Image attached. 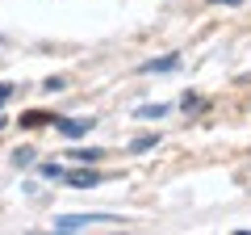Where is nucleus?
<instances>
[{"label": "nucleus", "mask_w": 251, "mask_h": 235, "mask_svg": "<svg viewBox=\"0 0 251 235\" xmlns=\"http://www.w3.org/2000/svg\"><path fill=\"white\" fill-rule=\"evenodd\" d=\"M88 223H105V218H97V214H63L59 223H54V231H80V227H88Z\"/></svg>", "instance_id": "nucleus-2"}, {"label": "nucleus", "mask_w": 251, "mask_h": 235, "mask_svg": "<svg viewBox=\"0 0 251 235\" xmlns=\"http://www.w3.org/2000/svg\"><path fill=\"white\" fill-rule=\"evenodd\" d=\"M54 122V114H42V109H25L21 114V126L25 130H42V126H50Z\"/></svg>", "instance_id": "nucleus-3"}, {"label": "nucleus", "mask_w": 251, "mask_h": 235, "mask_svg": "<svg viewBox=\"0 0 251 235\" xmlns=\"http://www.w3.org/2000/svg\"><path fill=\"white\" fill-rule=\"evenodd\" d=\"M54 126H59L67 139H84L92 126H97V122H88V118H72V122H67V118H54Z\"/></svg>", "instance_id": "nucleus-1"}, {"label": "nucleus", "mask_w": 251, "mask_h": 235, "mask_svg": "<svg viewBox=\"0 0 251 235\" xmlns=\"http://www.w3.org/2000/svg\"><path fill=\"white\" fill-rule=\"evenodd\" d=\"M159 114H168V105H143L138 109V118H159Z\"/></svg>", "instance_id": "nucleus-8"}, {"label": "nucleus", "mask_w": 251, "mask_h": 235, "mask_svg": "<svg viewBox=\"0 0 251 235\" xmlns=\"http://www.w3.org/2000/svg\"><path fill=\"white\" fill-rule=\"evenodd\" d=\"M100 181V172H92V168H75V172H67V185H97Z\"/></svg>", "instance_id": "nucleus-5"}, {"label": "nucleus", "mask_w": 251, "mask_h": 235, "mask_svg": "<svg viewBox=\"0 0 251 235\" xmlns=\"http://www.w3.org/2000/svg\"><path fill=\"white\" fill-rule=\"evenodd\" d=\"M209 4H243V0H209Z\"/></svg>", "instance_id": "nucleus-11"}, {"label": "nucleus", "mask_w": 251, "mask_h": 235, "mask_svg": "<svg viewBox=\"0 0 251 235\" xmlns=\"http://www.w3.org/2000/svg\"><path fill=\"white\" fill-rule=\"evenodd\" d=\"M13 92H17V88H13V84H0V105H4V101H9Z\"/></svg>", "instance_id": "nucleus-10"}, {"label": "nucleus", "mask_w": 251, "mask_h": 235, "mask_svg": "<svg viewBox=\"0 0 251 235\" xmlns=\"http://www.w3.org/2000/svg\"><path fill=\"white\" fill-rule=\"evenodd\" d=\"M72 155H75V160H84V164H97L105 151H92V147H84V151H72Z\"/></svg>", "instance_id": "nucleus-7"}, {"label": "nucleus", "mask_w": 251, "mask_h": 235, "mask_svg": "<svg viewBox=\"0 0 251 235\" xmlns=\"http://www.w3.org/2000/svg\"><path fill=\"white\" fill-rule=\"evenodd\" d=\"M29 160H34V151H13V164H21V168H25Z\"/></svg>", "instance_id": "nucleus-9"}, {"label": "nucleus", "mask_w": 251, "mask_h": 235, "mask_svg": "<svg viewBox=\"0 0 251 235\" xmlns=\"http://www.w3.org/2000/svg\"><path fill=\"white\" fill-rule=\"evenodd\" d=\"M155 143H159L155 135H143V139H134V143H130V151H151Z\"/></svg>", "instance_id": "nucleus-6"}, {"label": "nucleus", "mask_w": 251, "mask_h": 235, "mask_svg": "<svg viewBox=\"0 0 251 235\" xmlns=\"http://www.w3.org/2000/svg\"><path fill=\"white\" fill-rule=\"evenodd\" d=\"M172 67H180V55H163V59H151V63H143V72H172Z\"/></svg>", "instance_id": "nucleus-4"}]
</instances>
